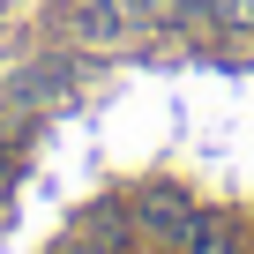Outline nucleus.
I'll return each instance as SVG.
<instances>
[{"instance_id": "1", "label": "nucleus", "mask_w": 254, "mask_h": 254, "mask_svg": "<svg viewBox=\"0 0 254 254\" xmlns=\"http://www.w3.org/2000/svg\"><path fill=\"white\" fill-rule=\"evenodd\" d=\"M135 0H60V30L82 45V53H120L135 38Z\"/></svg>"}, {"instance_id": "4", "label": "nucleus", "mask_w": 254, "mask_h": 254, "mask_svg": "<svg viewBox=\"0 0 254 254\" xmlns=\"http://www.w3.org/2000/svg\"><path fill=\"white\" fill-rule=\"evenodd\" d=\"M0 180H8V150H0Z\"/></svg>"}, {"instance_id": "3", "label": "nucleus", "mask_w": 254, "mask_h": 254, "mask_svg": "<svg viewBox=\"0 0 254 254\" xmlns=\"http://www.w3.org/2000/svg\"><path fill=\"white\" fill-rule=\"evenodd\" d=\"M209 23H224V30H254V0H209Z\"/></svg>"}, {"instance_id": "2", "label": "nucleus", "mask_w": 254, "mask_h": 254, "mask_svg": "<svg viewBox=\"0 0 254 254\" xmlns=\"http://www.w3.org/2000/svg\"><path fill=\"white\" fill-rule=\"evenodd\" d=\"M187 217H194V202H180V194H142V224H150V232H165L172 247H180Z\"/></svg>"}]
</instances>
